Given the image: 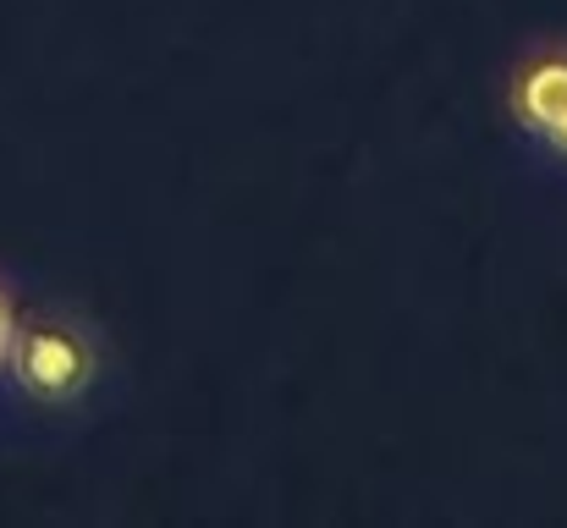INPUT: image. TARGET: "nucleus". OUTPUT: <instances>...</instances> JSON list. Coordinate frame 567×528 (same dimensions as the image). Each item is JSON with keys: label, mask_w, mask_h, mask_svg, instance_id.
I'll use <instances>...</instances> for the list:
<instances>
[{"label": "nucleus", "mask_w": 567, "mask_h": 528, "mask_svg": "<svg viewBox=\"0 0 567 528\" xmlns=\"http://www.w3.org/2000/svg\"><path fill=\"white\" fill-rule=\"evenodd\" d=\"M0 380L44 413H72L83 407L100 380H105V337L100 325L72 309V303H39V309H17L11 325V348Z\"/></svg>", "instance_id": "nucleus-1"}, {"label": "nucleus", "mask_w": 567, "mask_h": 528, "mask_svg": "<svg viewBox=\"0 0 567 528\" xmlns=\"http://www.w3.org/2000/svg\"><path fill=\"white\" fill-rule=\"evenodd\" d=\"M507 116L535 149L567 116V39H540L518 55L507 77Z\"/></svg>", "instance_id": "nucleus-2"}, {"label": "nucleus", "mask_w": 567, "mask_h": 528, "mask_svg": "<svg viewBox=\"0 0 567 528\" xmlns=\"http://www.w3.org/2000/svg\"><path fill=\"white\" fill-rule=\"evenodd\" d=\"M11 325H17V298L0 276V369H6V348H11Z\"/></svg>", "instance_id": "nucleus-3"}, {"label": "nucleus", "mask_w": 567, "mask_h": 528, "mask_svg": "<svg viewBox=\"0 0 567 528\" xmlns=\"http://www.w3.org/2000/svg\"><path fill=\"white\" fill-rule=\"evenodd\" d=\"M540 155H546V161H557V166L567 172V116L551 127V133H546V138H540Z\"/></svg>", "instance_id": "nucleus-4"}]
</instances>
